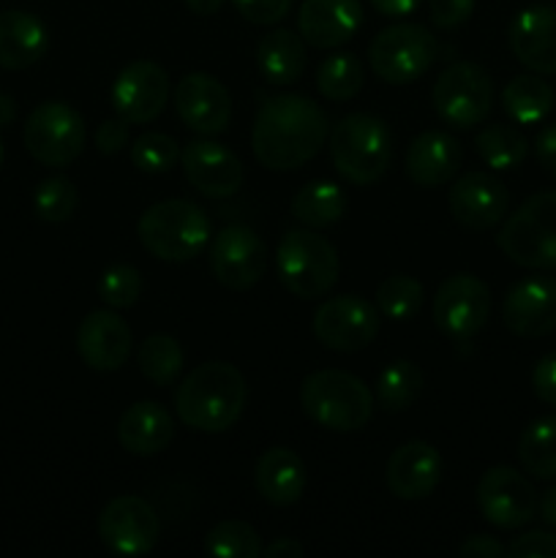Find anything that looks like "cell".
Listing matches in <instances>:
<instances>
[{"instance_id": "obj_1", "label": "cell", "mask_w": 556, "mask_h": 558, "mask_svg": "<svg viewBox=\"0 0 556 558\" xmlns=\"http://www.w3.org/2000/svg\"><path fill=\"white\" fill-rule=\"evenodd\" d=\"M325 140L327 114L319 104L298 93L262 104L251 131L256 161L270 172H294L322 150Z\"/></svg>"}, {"instance_id": "obj_2", "label": "cell", "mask_w": 556, "mask_h": 558, "mask_svg": "<svg viewBox=\"0 0 556 558\" xmlns=\"http://www.w3.org/2000/svg\"><path fill=\"white\" fill-rule=\"evenodd\" d=\"M249 387L232 363L213 360L185 376L174 390V412L200 434H223L238 423L245 409Z\"/></svg>"}, {"instance_id": "obj_3", "label": "cell", "mask_w": 556, "mask_h": 558, "mask_svg": "<svg viewBox=\"0 0 556 558\" xmlns=\"http://www.w3.org/2000/svg\"><path fill=\"white\" fill-rule=\"evenodd\" d=\"M300 407L322 428L333 434H354L374 412L368 385L349 371H314L300 385Z\"/></svg>"}, {"instance_id": "obj_4", "label": "cell", "mask_w": 556, "mask_h": 558, "mask_svg": "<svg viewBox=\"0 0 556 558\" xmlns=\"http://www.w3.org/2000/svg\"><path fill=\"white\" fill-rule=\"evenodd\" d=\"M210 218L189 199H164L147 207L136 223L140 243L161 262H189L210 243Z\"/></svg>"}, {"instance_id": "obj_5", "label": "cell", "mask_w": 556, "mask_h": 558, "mask_svg": "<svg viewBox=\"0 0 556 558\" xmlns=\"http://www.w3.org/2000/svg\"><path fill=\"white\" fill-rule=\"evenodd\" d=\"M333 167L352 185H374L390 167L392 136L382 118L352 112L330 134Z\"/></svg>"}, {"instance_id": "obj_6", "label": "cell", "mask_w": 556, "mask_h": 558, "mask_svg": "<svg viewBox=\"0 0 556 558\" xmlns=\"http://www.w3.org/2000/svg\"><path fill=\"white\" fill-rule=\"evenodd\" d=\"M501 254L529 270H556V191L529 196L496 234Z\"/></svg>"}, {"instance_id": "obj_7", "label": "cell", "mask_w": 556, "mask_h": 558, "mask_svg": "<svg viewBox=\"0 0 556 558\" xmlns=\"http://www.w3.org/2000/svg\"><path fill=\"white\" fill-rule=\"evenodd\" d=\"M276 267L289 294L300 300H316L336 287L341 259L327 238L309 229H292L278 243Z\"/></svg>"}, {"instance_id": "obj_8", "label": "cell", "mask_w": 556, "mask_h": 558, "mask_svg": "<svg viewBox=\"0 0 556 558\" xmlns=\"http://www.w3.org/2000/svg\"><path fill=\"white\" fill-rule=\"evenodd\" d=\"M436 60V38L418 22H398L374 36L368 65L387 85H412Z\"/></svg>"}, {"instance_id": "obj_9", "label": "cell", "mask_w": 556, "mask_h": 558, "mask_svg": "<svg viewBox=\"0 0 556 558\" xmlns=\"http://www.w3.org/2000/svg\"><path fill=\"white\" fill-rule=\"evenodd\" d=\"M436 114L452 129H474L494 107V80L488 71L469 60L447 65L431 87Z\"/></svg>"}, {"instance_id": "obj_10", "label": "cell", "mask_w": 556, "mask_h": 558, "mask_svg": "<svg viewBox=\"0 0 556 558\" xmlns=\"http://www.w3.org/2000/svg\"><path fill=\"white\" fill-rule=\"evenodd\" d=\"M22 140L44 167H69L85 150V120L71 104L44 101L27 118Z\"/></svg>"}, {"instance_id": "obj_11", "label": "cell", "mask_w": 556, "mask_h": 558, "mask_svg": "<svg viewBox=\"0 0 556 558\" xmlns=\"http://www.w3.org/2000/svg\"><path fill=\"white\" fill-rule=\"evenodd\" d=\"M537 490L512 466H491L478 483V510L491 526L523 529L537 518Z\"/></svg>"}, {"instance_id": "obj_12", "label": "cell", "mask_w": 556, "mask_h": 558, "mask_svg": "<svg viewBox=\"0 0 556 558\" xmlns=\"http://www.w3.org/2000/svg\"><path fill=\"white\" fill-rule=\"evenodd\" d=\"M382 314L358 294L330 298L316 308L314 336L333 352H360L379 336Z\"/></svg>"}, {"instance_id": "obj_13", "label": "cell", "mask_w": 556, "mask_h": 558, "mask_svg": "<svg viewBox=\"0 0 556 558\" xmlns=\"http://www.w3.org/2000/svg\"><path fill=\"white\" fill-rule=\"evenodd\" d=\"M491 316V289L472 272H456L434 294V322L452 341H469Z\"/></svg>"}, {"instance_id": "obj_14", "label": "cell", "mask_w": 556, "mask_h": 558, "mask_svg": "<svg viewBox=\"0 0 556 558\" xmlns=\"http://www.w3.org/2000/svg\"><path fill=\"white\" fill-rule=\"evenodd\" d=\"M267 267V248L259 234L243 223H229L216 232L210 245V270L221 287L249 292L262 281Z\"/></svg>"}, {"instance_id": "obj_15", "label": "cell", "mask_w": 556, "mask_h": 558, "mask_svg": "<svg viewBox=\"0 0 556 558\" xmlns=\"http://www.w3.org/2000/svg\"><path fill=\"white\" fill-rule=\"evenodd\" d=\"M98 537L112 554L145 556L161 537V521L142 496H118L98 515Z\"/></svg>"}, {"instance_id": "obj_16", "label": "cell", "mask_w": 556, "mask_h": 558, "mask_svg": "<svg viewBox=\"0 0 556 558\" xmlns=\"http://www.w3.org/2000/svg\"><path fill=\"white\" fill-rule=\"evenodd\" d=\"M169 76L153 60H134L112 85V107L131 125L153 123L167 109Z\"/></svg>"}, {"instance_id": "obj_17", "label": "cell", "mask_w": 556, "mask_h": 558, "mask_svg": "<svg viewBox=\"0 0 556 558\" xmlns=\"http://www.w3.org/2000/svg\"><path fill=\"white\" fill-rule=\"evenodd\" d=\"M172 101L174 109H178V118L196 134L213 136L229 129L232 96H229V90L216 76L202 74V71L185 74L174 85Z\"/></svg>"}, {"instance_id": "obj_18", "label": "cell", "mask_w": 556, "mask_h": 558, "mask_svg": "<svg viewBox=\"0 0 556 558\" xmlns=\"http://www.w3.org/2000/svg\"><path fill=\"white\" fill-rule=\"evenodd\" d=\"M450 216L469 232H485L501 223L510 207V194L505 183L496 174L488 172H467L452 183L450 196Z\"/></svg>"}, {"instance_id": "obj_19", "label": "cell", "mask_w": 556, "mask_h": 558, "mask_svg": "<svg viewBox=\"0 0 556 558\" xmlns=\"http://www.w3.org/2000/svg\"><path fill=\"white\" fill-rule=\"evenodd\" d=\"M185 180L207 199H229L243 185V163L229 147L210 140H194L180 150Z\"/></svg>"}, {"instance_id": "obj_20", "label": "cell", "mask_w": 556, "mask_h": 558, "mask_svg": "<svg viewBox=\"0 0 556 558\" xmlns=\"http://www.w3.org/2000/svg\"><path fill=\"white\" fill-rule=\"evenodd\" d=\"M501 322L512 336L540 338L556 330V278L529 276L501 300Z\"/></svg>"}, {"instance_id": "obj_21", "label": "cell", "mask_w": 556, "mask_h": 558, "mask_svg": "<svg viewBox=\"0 0 556 558\" xmlns=\"http://www.w3.org/2000/svg\"><path fill=\"white\" fill-rule=\"evenodd\" d=\"M76 352L87 368L101 374L123 368L131 354V327L114 311H93L80 322Z\"/></svg>"}, {"instance_id": "obj_22", "label": "cell", "mask_w": 556, "mask_h": 558, "mask_svg": "<svg viewBox=\"0 0 556 558\" xmlns=\"http://www.w3.org/2000/svg\"><path fill=\"white\" fill-rule=\"evenodd\" d=\"M385 480L396 499H428L442 480V456L428 441H407L392 450Z\"/></svg>"}, {"instance_id": "obj_23", "label": "cell", "mask_w": 556, "mask_h": 558, "mask_svg": "<svg viewBox=\"0 0 556 558\" xmlns=\"http://www.w3.org/2000/svg\"><path fill=\"white\" fill-rule=\"evenodd\" d=\"M510 49L534 74H556V9L529 5L510 22Z\"/></svg>"}, {"instance_id": "obj_24", "label": "cell", "mask_w": 556, "mask_h": 558, "mask_svg": "<svg viewBox=\"0 0 556 558\" xmlns=\"http://www.w3.org/2000/svg\"><path fill=\"white\" fill-rule=\"evenodd\" d=\"M363 27L360 0H303L298 31L316 49H336L352 41Z\"/></svg>"}, {"instance_id": "obj_25", "label": "cell", "mask_w": 556, "mask_h": 558, "mask_svg": "<svg viewBox=\"0 0 556 558\" xmlns=\"http://www.w3.org/2000/svg\"><path fill=\"white\" fill-rule=\"evenodd\" d=\"M461 142L447 131H423L412 140L407 150V174L420 189L447 185L461 169Z\"/></svg>"}, {"instance_id": "obj_26", "label": "cell", "mask_w": 556, "mask_h": 558, "mask_svg": "<svg viewBox=\"0 0 556 558\" xmlns=\"http://www.w3.org/2000/svg\"><path fill=\"white\" fill-rule=\"evenodd\" d=\"M256 494L273 507L298 505L305 490V463L289 447H270L254 469Z\"/></svg>"}, {"instance_id": "obj_27", "label": "cell", "mask_w": 556, "mask_h": 558, "mask_svg": "<svg viewBox=\"0 0 556 558\" xmlns=\"http://www.w3.org/2000/svg\"><path fill=\"white\" fill-rule=\"evenodd\" d=\"M174 436L172 414L156 401H140L125 409L118 420V441L131 456H158Z\"/></svg>"}, {"instance_id": "obj_28", "label": "cell", "mask_w": 556, "mask_h": 558, "mask_svg": "<svg viewBox=\"0 0 556 558\" xmlns=\"http://www.w3.org/2000/svg\"><path fill=\"white\" fill-rule=\"evenodd\" d=\"M49 33L31 11H0V69L22 71L44 58Z\"/></svg>"}, {"instance_id": "obj_29", "label": "cell", "mask_w": 556, "mask_h": 558, "mask_svg": "<svg viewBox=\"0 0 556 558\" xmlns=\"http://www.w3.org/2000/svg\"><path fill=\"white\" fill-rule=\"evenodd\" d=\"M256 65L270 85H294L305 69L303 36L287 27L265 33L256 44Z\"/></svg>"}, {"instance_id": "obj_30", "label": "cell", "mask_w": 556, "mask_h": 558, "mask_svg": "<svg viewBox=\"0 0 556 558\" xmlns=\"http://www.w3.org/2000/svg\"><path fill=\"white\" fill-rule=\"evenodd\" d=\"M554 98V87L548 82L540 80L537 74H521L512 76L501 90V109L512 123L534 125L548 118Z\"/></svg>"}, {"instance_id": "obj_31", "label": "cell", "mask_w": 556, "mask_h": 558, "mask_svg": "<svg viewBox=\"0 0 556 558\" xmlns=\"http://www.w3.org/2000/svg\"><path fill=\"white\" fill-rule=\"evenodd\" d=\"M347 213V194L330 180H314L292 196V216L309 229L338 223Z\"/></svg>"}, {"instance_id": "obj_32", "label": "cell", "mask_w": 556, "mask_h": 558, "mask_svg": "<svg viewBox=\"0 0 556 558\" xmlns=\"http://www.w3.org/2000/svg\"><path fill=\"white\" fill-rule=\"evenodd\" d=\"M521 466L537 480H556V417H540L518 439Z\"/></svg>"}, {"instance_id": "obj_33", "label": "cell", "mask_w": 556, "mask_h": 558, "mask_svg": "<svg viewBox=\"0 0 556 558\" xmlns=\"http://www.w3.org/2000/svg\"><path fill=\"white\" fill-rule=\"evenodd\" d=\"M365 69L360 63L358 54L352 52H336L330 58L322 60L319 71H316V87L327 101H352L360 90H363Z\"/></svg>"}, {"instance_id": "obj_34", "label": "cell", "mask_w": 556, "mask_h": 558, "mask_svg": "<svg viewBox=\"0 0 556 558\" xmlns=\"http://www.w3.org/2000/svg\"><path fill=\"white\" fill-rule=\"evenodd\" d=\"M136 363L145 379H150L156 387H169L183 374V349L172 336L156 332L140 343Z\"/></svg>"}, {"instance_id": "obj_35", "label": "cell", "mask_w": 556, "mask_h": 558, "mask_svg": "<svg viewBox=\"0 0 556 558\" xmlns=\"http://www.w3.org/2000/svg\"><path fill=\"white\" fill-rule=\"evenodd\" d=\"M423 390V371L412 360H396L376 379V401L385 412H407Z\"/></svg>"}, {"instance_id": "obj_36", "label": "cell", "mask_w": 556, "mask_h": 558, "mask_svg": "<svg viewBox=\"0 0 556 558\" xmlns=\"http://www.w3.org/2000/svg\"><path fill=\"white\" fill-rule=\"evenodd\" d=\"M474 147H478L480 158L488 163L496 172H507V169L521 167L523 158L529 153L527 136L512 125H485L478 136H474Z\"/></svg>"}, {"instance_id": "obj_37", "label": "cell", "mask_w": 556, "mask_h": 558, "mask_svg": "<svg viewBox=\"0 0 556 558\" xmlns=\"http://www.w3.org/2000/svg\"><path fill=\"white\" fill-rule=\"evenodd\" d=\"M425 289L412 276H390L376 289V308L390 322H409L423 308Z\"/></svg>"}, {"instance_id": "obj_38", "label": "cell", "mask_w": 556, "mask_h": 558, "mask_svg": "<svg viewBox=\"0 0 556 558\" xmlns=\"http://www.w3.org/2000/svg\"><path fill=\"white\" fill-rule=\"evenodd\" d=\"M205 550L216 558H259L262 539L249 523L221 521L207 532Z\"/></svg>"}, {"instance_id": "obj_39", "label": "cell", "mask_w": 556, "mask_h": 558, "mask_svg": "<svg viewBox=\"0 0 556 558\" xmlns=\"http://www.w3.org/2000/svg\"><path fill=\"white\" fill-rule=\"evenodd\" d=\"M76 202H80L76 185L65 174H52L38 183L36 194H33V210L41 221L63 223L74 216Z\"/></svg>"}, {"instance_id": "obj_40", "label": "cell", "mask_w": 556, "mask_h": 558, "mask_svg": "<svg viewBox=\"0 0 556 558\" xmlns=\"http://www.w3.org/2000/svg\"><path fill=\"white\" fill-rule=\"evenodd\" d=\"M180 161V147L172 136L158 134V131H147L140 140L131 145V163L140 172L147 174H164L172 172L174 163Z\"/></svg>"}, {"instance_id": "obj_41", "label": "cell", "mask_w": 556, "mask_h": 558, "mask_svg": "<svg viewBox=\"0 0 556 558\" xmlns=\"http://www.w3.org/2000/svg\"><path fill=\"white\" fill-rule=\"evenodd\" d=\"M98 294L109 308H131L142 294V276L131 265H112L98 281Z\"/></svg>"}, {"instance_id": "obj_42", "label": "cell", "mask_w": 556, "mask_h": 558, "mask_svg": "<svg viewBox=\"0 0 556 558\" xmlns=\"http://www.w3.org/2000/svg\"><path fill=\"white\" fill-rule=\"evenodd\" d=\"M238 14L254 25H276L292 9V0H232Z\"/></svg>"}, {"instance_id": "obj_43", "label": "cell", "mask_w": 556, "mask_h": 558, "mask_svg": "<svg viewBox=\"0 0 556 558\" xmlns=\"http://www.w3.org/2000/svg\"><path fill=\"white\" fill-rule=\"evenodd\" d=\"M478 0H428V16L439 31H452L474 14Z\"/></svg>"}, {"instance_id": "obj_44", "label": "cell", "mask_w": 556, "mask_h": 558, "mask_svg": "<svg viewBox=\"0 0 556 558\" xmlns=\"http://www.w3.org/2000/svg\"><path fill=\"white\" fill-rule=\"evenodd\" d=\"M507 556L510 558H556V534L540 532V529L521 534V537H516L510 543Z\"/></svg>"}, {"instance_id": "obj_45", "label": "cell", "mask_w": 556, "mask_h": 558, "mask_svg": "<svg viewBox=\"0 0 556 558\" xmlns=\"http://www.w3.org/2000/svg\"><path fill=\"white\" fill-rule=\"evenodd\" d=\"M532 387L540 401L556 409V352L537 360L532 371Z\"/></svg>"}, {"instance_id": "obj_46", "label": "cell", "mask_w": 556, "mask_h": 558, "mask_svg": "<svg viewBox=\"0 0 556 558\" xmlns=\"http://www.w3.org/2000/svg\"><path fill=\"white\" fill-rule=\"evenodd\" d=\"M129 142V123L123 118L104 120L96 129V147L104 156H112V153H120Z\"/></svg>"}, {"instance_id": "obj_47", "label": "cell", "mask_w": 556, "mask_h": 558, "mask_svg": "<svg viewBox=\"0 0 556 558\" xmlns=\"http://www.w3.org/2000/svg\"><path fill=\"white\" fill-rule=\"evenodd\" d=\"M463 558H501L507 556V548L496 537H488V534H474V537H467V543L461 545Z\"/></svg>"}, {"instance_id": "obj_48", "label": "cell", "mask_w": 556, "mask_h": 558, "mask_svg": "<svg viewBox=\"0 0 556 558\" xmlns=\"http://www.w3.org/2000/svg\"><path fill=\"white\" fill-rule=\"evenodd\" d=\"M534 156H537L540 167L556 178V123L554 125H545L543 131L537 134L534 140Z\"/></svg>"}, {"instance_id": "obj_49", "label": "cell", "mask_w": 556, "mask_h": 558, "mask_svg": "<svg viewBox=\"0 0 556 558\" xmlns=\"http://www.w3.org/2000/svg\"><path fill=\"white\" fill-rule=\"evenodd\" d=\"M420 3H423V0H371V5H374L382 16H392V20H401V16L412 14V11H418Z\"/></svg>"}, {"instance_id": "obj_50", "label": "cell", "mask_w": 556, "mask_h": 558, "mask_svg": "<svg viewBox=\"0 0 556 558\" xmlns=\"http://www.w3.org/2000/svg\"><path fill=\"white\" fill-rule=\"evenodd\" d=\"M303 554V545L292 537H281L276 539V543L267 545V548H262V556L265 558H300Z\"/></svg>"}, {"instance_id": "obj_51", "label": "cell", "mask_w": 556, "mask_h": 558, "mask_svg": "<svg viewBox=\"0 0 556 558\" xmlns=\"http://www.w3.org/2000/svg\"><path fill=\"white\" fill-rule=\"evenodd\" d=\"M537 512H540V518L548 523V526L556 529V485H551V488L545 490L543 499H540V505H537Z\"/></svg>"}, {"instance_id": "obj_52", "label": "cell", "mask_w": 556, "mask_h": 558, "mask_svg": "<svg viewBox=\"0 0 556 558\" xmlns=\"http://www.w3.org/2000/svg\"><path fill=\"white\" fill-rule=\"evenodd\" d=\"M189 5L191 14L196 16H213L223 5V0H183Z\"/></svg>"}, {"instance_id": "obj_53", "label": "cell", "mask_w": 556, "mask_h": 558, "mask_svg": "<svg viewBox=\"0 0 556 558\" xmlns=\"http://www.w3.org/2000/svg\"><path fill=\"white\" fill-rule=\"evenodd\" d=\"M16 118V101L9 96V93H0V129L14 123Z\"/></svg>"}, {"instance_id": "obj_54", "label": "cell", "mask_w": 556, "mask_h": 558, "mask_svg": "<svg viewBox=\"0 0 556 558\" xmlns=\"http://www.w3.org/2000/svg\"><path fill=\"white\" fill-rule=\"evenodd\" d=\"M0 163H3V140H0Z\"/></svg>"}]
</instances>
